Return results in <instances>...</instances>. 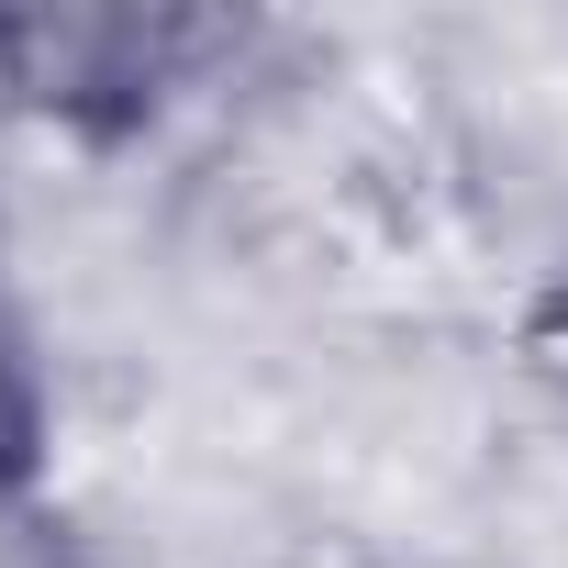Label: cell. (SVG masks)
Returning <instances> with one entry per match:
<instances>
[{"mask_svg": "<svg viewBox=\"0 0 568 568\" xmlns=\"http://www.w3.org/2000/svg\"><path fill=\"white\" fill-rule=\"evenodd\" d=\"M535 346H546V368L568 379V278H557V291H546V313H535Z\"/></svg>", "mask_w": 568, "mask_h": 568, "instance_id": "6da1fadb", "label": "cell"}]
</instances>
